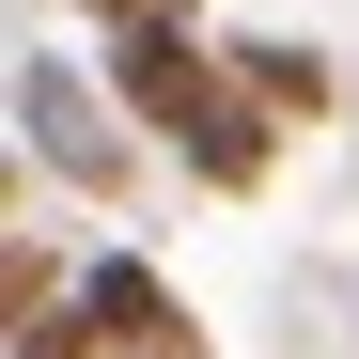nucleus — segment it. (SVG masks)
Wrapping results in <instances>:
<instances>
[{
    "label": "nucleus",
    "mask_w": 359,
    "mask_h": 359,
    "mask_svg": "<svg viewBox=\"0 0 359 359\" xmlns=\"http://www.w3.org/2000/svg\"><path fill=\"white\" fill-rule=\"evenodd\" d=\"M16 141L63 172V188H94V203L141 172V126L109 109V79H94V63H63V47H16Z\"/></svg>",
    "instance_id": "f257e3e1"
},
{
    "label": "nucleus",
    "mask_w": 359,
    "mask_h": 359,
    "mask_svg": "<svg viewBox=\"0 0 359 359\" xmlns=\"http://www.w3.org/2000/svg\"><path fill=\"white\" fill-rule=\"evenodd\" d=\"M63 313H79L94 344H126V359H172V344H203V328H188V297H172L141 250H94V266L63 281Z\"/></svg>",
    "instance_id": "f03ea898"
},
{
    "label": "nucleus",
    "mask_w": 359,
    "mask_h": 359,
    "mask_svg": "<svg viewBox=\"0 0 359 359\" xmlns=\"http://www.w3.org/2000/svg\"><path fill=\"white\" fill-rule=\"evenodd\" d=\"M219 63H234V94H250L266 126H328V94H344V63L313 32H219Z\"/></svg>",
    "instance_id": "7ed1b4c3"
},
{
    "label": "nucleus",
    "mask_w": 359,
    "mask_h": 359,
    "mask_svg": "<svg viewBox=\"0 0 359 359\" xmlns=\"http://www.w3.org/2000/svg\"><path fill=\"white\" fill-rule=\"evenodd\" d=\"M16 359H94V328H79V313H32V328H16Z\"/></svg>",
    "instance_id": "20e7f679"
},
{
    "label": "nucleus",
    "mask_w": 359,
    "mask_h": 359,
    "mask_svg": "<svg viewBox=\"0 0 359 359\" xmlns=\"http://www.w3.org/2000/svg\"><path fill=\"white\" fill-rule=\"evenodd\" d=\"M94 16H109V32H141V16H188V0H94Z\"/></svg>",
    "instance_id": "39448f33"
},
{
    "label": "nucleus",
    "mask_w": 359,
    "mask_h": 359,
    "mask_svg": "<svg viewBox=\"0 0 359 359\" xmlns=\"http://www.w3.org/2000/svg\"><path fill=\"white\" fill-rule=\"evenodd\" d=\"M172 359H219V344H172Z\"/></svg>",
    "instance_id": "423d86ee"
}]
</instances>
